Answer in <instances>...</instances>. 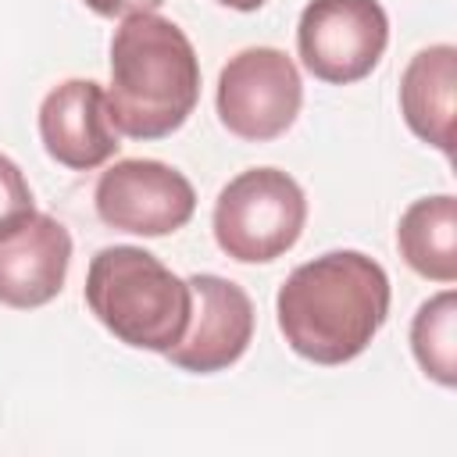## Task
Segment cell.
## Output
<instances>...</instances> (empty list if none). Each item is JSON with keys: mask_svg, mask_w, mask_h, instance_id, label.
<instances>
[{"mask_svg": "<svg viewBox=\"0 0 457 457\" xmlns=\"http://www.w3.org/2000/svg\"><path fill=\"white\" fill-rule=\"evenodd\" d=\"M278 332L314 364H346L368 350L389 314V275L361 250H332L289 271L275 296Z\"/></svg>", "mask_w": 457, "mask_h": 457, "instance_id": "6da1fadb", "label": "cell"}, {"mask_svg": "<svg viewBox=\"0 0 457 457\" xmlns=\"http://www.w3.org/2000/svg\"><path fill=\"white\" fill-rule=\"evenodd\" d=\"M200 100V61L189 36L161 14H129L111 39L107 107L132 139H164Z\"/></svg>", "mask_w": 457, "mask_h": 457, "instance_id": "7a4b0ae2", "label": "cell"}, {"mask_svg": "<svg viewBox=\"0 0 457 457\" xmlns=\"http://www.w3.org/2000/svg\"><path fill=\"white\" fill-rule=\"evenodd\" d=\"M86 303L96 321L136 350L168 353L193 311L189 282L143 246H104L86 271Z\"/></svg>", "mask_w": 457, "mask_h": 457, "instance_id": "3957f363", "label": "cell"}, {"mask_svg": "<svg viewBox=\"0 0 457 457\" xmlns=\"http://www.w3.org/2000/svg\"><path fill=\"white\" fill-rule=\"evenodd\" d=\"M307 221V196L278 168L239 171L214 200V239L243 264H264L296 246Z\"/></svg>", "mask_w": 457, "mask_h": 457, "instance_id": "277c9868", "label": "cell"}, {"mask_svg": "<svg viewBox=\"0 0 457 457\" xmlns=\"http://www.w3.org/2000/svg\"><path fill=\"white\" fill-rule=\"evenodd\" d=\"M303 82L289 54L275 46H246L218 75V118L221 125L246 139H278L300 114Z\"/></svg>", "mask_w": 457, "mask_h": 457, "instance_id": "5b68a950", "label": "cell"}, {"mask_svg": "<svg viewBox=\"0 0 457 457\" xmlns=\"http://www.w3.org/2000/svg\"><path fill=\"white\" fill-rule=\"evenodd\" d=\"M389 43V18L378 0H311L296 25L303 68L332 86L375 71Z\"/></svg>", "mask_w": 457, "mask_h": 457, "instance_id": "8992f818", "label": "cell"}, {"mask_svg": "<svg viewBox=\"0 0 457 457\" xmlns=\"http://www.w3.org/2000/svg\"><path fill=\"white\" fill-rule=\"evenodd\" d=\"M93 204L104 225L132 236H168L179 232L193 211V182L164 161L129 157L100 171Z\"/></svg>", "mask_w": 457, "mask_h": 457, "instance_id": "52a82bcc", "label": "cell"}, {"mask_svg": "<svg viewBox=\"0 0 457 457\" xmlns=\"http://www.w3.org/2000/svg\"><path fill=\"white\" fill-rule=\"evenodd\" d=\"M193 293V311L182 339L164 353L175 368L193 375H214L236 364L253 339V303L243 286L221 275L186 278Z\"/></svg>", "mask_w": 457, "mask_h": 457, "instance_id": "ba28073f", "label": "cell"}, {"mask_svg": "<svg viewBox=\"0 0 457 457\" xmlns=\"http://www.w3.org/2000/svg\"><path fill=\"white\" fill-rule=\"evenodd\" d=\"M39 139L46 154L71 171H93L111 161L121 143L100 82L68 79L54 86L39 104Z\"/></svg>", "mask_w": 457, "mask_h": 457, "instance_id": "9c48e42d", "label": "cell"}, {"mask_svg": "<svg viewBox=\"0 0 457 457\" xmlns=\"http://www.w3.org/2000/svg\"><path fill=\"white\" fill-rule=\"evenodd\" d=\"M71 236L50 214H32L0 236V303L29 311L50 303L68 278Z\"/></svg>", "mask_w": 457, "mask_h": 457, "instance_id": "30bf717a", "label": "cell"}, {"mask_svg": "<svg viewBox=\"0 0 457 457\" xmlns=\"http://www.w3.org/2000/svg\"><path fill=\"white\" fill-rule=\"evenodd\" d=\"M453 89H457V50L450 43L425 46L411 57L400 79V111L407 129L443 150H453Z\"/></svg>", "mask_w": 457, "mask_h": 457, "instance_id": "8fae6325", "label": "cell"}, {"mask_svg": "<svg viewBox=\"0 0 457 457\" xmlns=\"http://www.w3.org/2000/svg\"><path fill=\"white\" fill-rule=\"evenodd\" d=\"M400 257L432 282L457 278V200L450 193L414 200L396 225Z\"/></svg>", "mask_w": 457, "mask_h": 457, "instance_id": "7c38bea8", "label": "cell"}, {"mask_svg": "<svg viewBox=\"0 0 457 457\" xmlns=\"http://www.w3.org/2000/svg\"><path fill=\"white\" fill-rule=\"evenodd\" d=\"M411 350L428 378L446 389L457 382V296L450 289L418 307L411 321Z\"/></svg>", "mask_w": 457, "mask_h": 457, "instance_id": "4fadbf2b", "label": "cell"}, {"mask_svg": "<svg viewBox=\"0 0 457 457\" xmlns=\"http://www.w3.org/2000/svg\"><path fill=\"white\" fill-rule=\"evenodd\" d=\"M32 214H36V200H32V189H29L21 168L7 154H0V236L18 228Z\"/></svg>", "mask_w": 457, "mask_h": 457, "instance_id": "5bb4252c", "label": "cell"}, {"mask_svg": "<svg viewBox=\"0 0 457 457\" xmlns=\"http://www.w3.org/2000/svg\"><path fill=\"white\" fill-rule=\"evenodd\" d=\"M82 4L100 18H129V14H150L164 0H82Z\"/></svg>", "mask_w": 457, "mask_h": 457, "instance_id": "9a60e30c", "label": "cell"}, {"mask_svg": "<svg viewBox=\"0 0 457 457\" xmlns=\"http://www.w3.org/2000/svg\"><path fill=\"white\" fill-rule=\"evenodd\" d=\"M218 4H225V7H232V11H257L264 0H218Z\"/></svg>", "mask_w": 457, "mask_h": 457, "instance_id": "2e32d148", "label": "cell"}]
</instances>
